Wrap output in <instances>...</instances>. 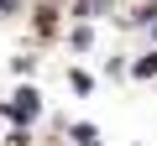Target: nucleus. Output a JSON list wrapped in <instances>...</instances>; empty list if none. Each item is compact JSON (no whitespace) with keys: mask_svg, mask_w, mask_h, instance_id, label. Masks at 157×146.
Wrapping results in <instances>:
<instances>
[{"mask_svg":"<svg viewBox=\"0 0 157 146\" xmlns=\"http://www.w3.org/2000/svg\"><path fill=\"white\" fill-rule=\"evenodd\" d=\"M110 0H78V16H89V11H105Z\"/></svg>","mask_w":157,"mask_h":146,"instance_id":"nucleus-2","label":"nucleus"},{"mask_svg":"<svg viewBox=\"0 0 157 146\" xmlns=\"http://www.w3.org/2000/svg\"><path fill=\"white\" fill-rule=\"evenodd\" d=\"M6 115H11L16 125H26V120H37V89H16V99L6 104Z\"/></svg>","mask_w":157,"mask_h":146,"instance_id":"nucleus-1","label":"nucleus"}]
</instances>
